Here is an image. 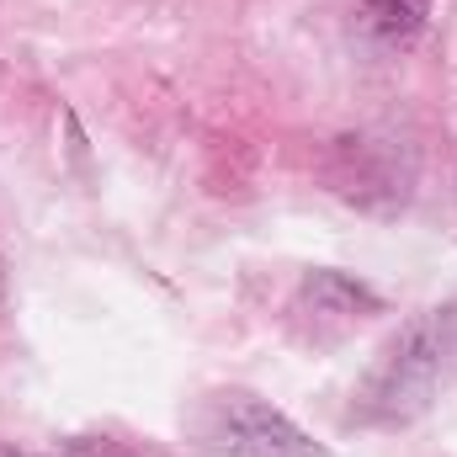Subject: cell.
<instances>
[{
  "instance_id": "cell-1",
  "label": "cell",
  "mask_w": 457,
  "mask_h": 457,
  "mask_svg": "<svg viewBox=\"0 0 457 457\" xmlns=\"http://www.w3.org/2000/svg\"><path fill=\"white\" fill-rule=\"evenodd\" d=\"M457 388V293L410 314L351 388L345 420L361 431H404Z\"/></svg>"
},
{
  "instance_id": "cell-5",
  "label": "cell",
  "mask_w": 457,
  "mask_h": 457,
  "mask_svg": "<svg viewBox=\"0 0 457 457\" xmlns=\"http://www.w3.org/2000/svg\"><path fill=\"white\" fill-rule=\"evenodd\" d=\"M54 457H133V453L112 436H70V442L54 447Z\"/></svg>"
},
{
  "instance_id": "cell-2",
  "label": "cell",
  "mask_w": 457,
  "mask_h": 457,
  "mask_svg": "<svg viewBox=\"0 0 457 457\" xmlns=\"http://www.w3.org/2000/svg\"><path fill=\"white\" fill-rule=\"evenodd\" d=\"M192 442L208 457H330L293 415L250 388H213L187 420Z\"/></svg>"
},
{
  "instance_id": "cell-3",
  "label": "cell",
  "mask_w": 457,
  "mask_h": 457,
  "mask_svg": "<svg viewBox=\"0 0 457 457\" xmlns=\"http://www.w3.org/2000/svg\"><path fill=\"white\" fill-rule=\"evenodd\" d=\"M378 314H383V293L372 282L336 266H314L287 298V336L309 351H330L351 341L361 325H372Z\"/></svg>"
},
{
  "instance_id": "cell-4",
  "label": "cell",
  "mask_w": 457,
  "mask_h": 457,
  "mask_svg": "<svg viewBox=\"0 0 457 457\" xmlns=\"http://www.w3.org/2000/svg\"><path fill=\"white\" fill-rule=\"evenodd\" d=\"M420 11H426V0H372V27L388 37H404L420 27Z\"/></svg>"
}]
</instances>
